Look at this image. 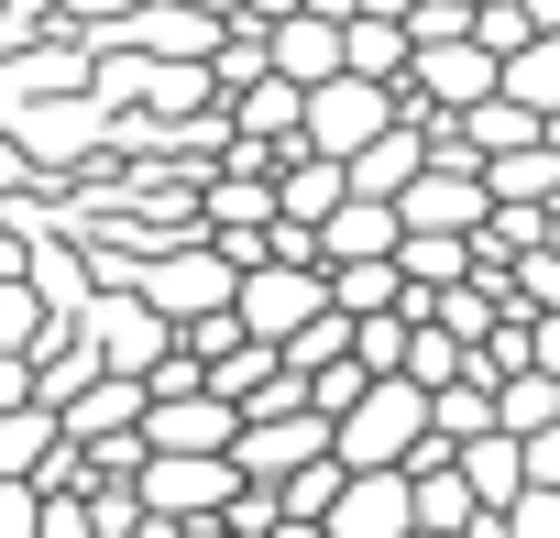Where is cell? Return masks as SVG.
Instances as JSON below:
<instances>
[{
    "mask_svg": "<svg viewBox=\"0 0 560 538\" xmlns=\"http://www.w3.org/2000/svg\"><path fill=\"white\" fill-rule=\"evenodd\" d=\"M516 451H527V483H560V418H549V429H527Z\"/></svg>",
    "mask_w": 560,
    "mask_h": 538,
    "instance_id": "cell-25",
    "label": "cell"
},
{
    "mask_svg": "<svg viewBox=\"0 0 560 538\" xmlns=\"http://www.w3.org/2000/svg\"><path fill=\"white\" fill-rule=\"evenodd\" d=\"M396 121H407V100H396L385 78H352V67H341V78H319V89H308L298 143H308V154H330V165H352V154H363L374 132H396Z\"/></svg>",
    "mask_w": 560,
    "mask_h": 538,
    "instance_id": "cell-3",
    "label": "cell"
},
{
    "mask_svg": "<svg viewBox=\"0 0 560 538\" xmlns=\"http://www.w3.org/2000/svg\"><path fill=\"white\" fill-rule=\"evenodd\" d=\"M418 165H429V132H418V110H407V121H396V132H374V143H363V154H352L341 176H352L363 198H396V187H407Z\"/></svg>",
    "mask_w": 560,
    "mask_h": 538,
    "instance_id": "cell-17",
    "label": "cell"
},
{
    "mask_svg": "<svg viewBox=\"0 0 560 538\" xmlns=\"http://www.w3.org/2000/svg\"><path fill=\"white\" fill-rule=\"evenodd\" d=\"M494 527L505 538H560V483H527L516 505H494Z\"/></svg>",
    "mask_w": 560,
    "mask_h": 538,
    "instance_id": "cell-22",
    "label": "cell"
},
{
    "mask_svg": "<svg viewBox=\"0 0 560 538\" xmlns=\"http://www.w3.org/2000/svg\"><path fill=\"white\" fill-rule=\"evenodd\" d=\"M0 538H45V483H12V472H0Z\"/></svg>",
    "mask_w": 560,
    "mask_h": 538,
    "instance_id": "cell-23",
    "label": "cell"
},
{
    "mask_svg": "<svg viewBox=\"0 0 560 538\" xmlns=\"http://www.w3.org/2000/svg\"><path fill=\"white\" fill-rule=\"evenodd\" d=\"M132 494H143L154 516H187V527H209V516H231L242 472H231V451H143V461H132Z\"/></svg>",
    "mask_w": 560,
    "mask_h": 538,
    "instance_id": "cell-5",
    "label": "cell"
},
{
    "mask_svg": "<svg viewBox=\"0 0 560 538\" xmlns=\"http://www.w3.org/2000/svg\"><path fill=\"white\" fill-rule=\"evenodd\" d=\"M407 538H472V527H407Z\"/></svg>",
    "mask_w": 560,
    "mask_h": 538,
    "instance_id": "cell-28",
    "label": "cell"
},
{
    "mask_svg": "<svg viewBox=\"0 0 560 538\" xmlns=\"http://www.w3.org/2000/svg\"><path fill=\"white\" fill-rule=\"evenodd\" d=\"M319 308H330V264H298V253H253L242 286H231V319H242L253 341H275V352H287Z\"/></svg>",
    "mask_w": 560,
    "mask_h": 538,
    "instance_id": "cell-2",
    "label": "cell"
},
{
    "mask_svg": "<svg viewBox=\"0 0 560 538\" xmlns=\"http://www.w3.org/2000/svg\"><path fill=\"white\" fill-rule=\"evenodd\" d=\"M264 538H330V527H319V516H275Z\"/></svg>",
    "mask_w": 560,
    "mask_h": 538,
    "instance_id": "cell-27",
    "label": "cell"
},
{
    "mask_svg": "<svg viewBox=\"0 0 560 538\" xmlns=\"http://www.w3.org/2000/svg\"><path fill=\"white\" fill-rule=\"evenodd\" d=\"M242 440V407L220 385H187V396H143V451H231Z\"/></svg>",
    "mask_w": 560,
    "mask_h": 538,
    "instance_id": "cell-9",
    "label": "cell"
},
{
    "mask_svg": "<svg viewBox=\"0 0 560 538\" xmlns=\"http://www.w3.org/2000/svg\"><path fill=\"white\" fill-rule=\"evenodd\" d=\"M494 89H505V100H527V110L549 121V110H560V23H549V34H527V45L505 56V78H494Z\"/></svg>",
    "mask_w": 560,
    "mask_h": 538,
    "instance_id": "cell-19",
    "label": "cell"
},
{
    "mask_svg": "<svg viewBox=\"0 0 560 538\" xmlns=\"http://www.w3.org/2000/svg\"><path fill=\"white\" fill-rule=\"evenodd\" d=\"M396 231H407V220H396V198H363V187H352V198L319 220V264H363V253H396Z\"/></svg>",
    "mask_w": 560,
    "mask_h": 538,
    "instance_id": "cell-13",
    "label": "cell"
},
{
    "mask_svg": "<svg viewBox=\"0 0 560 538\" xmlns=\"http://www.w3.org/2000/svg\"><path fill=\"white\" fill-rule=\"evenodd\" d=\"M298 110H308V89L298 78H242V100H231V143H298Z\"/></svg>",
    "mask_w": 560,
    "mask_h": 538,
    "instance_id": "cell-14",
    "label": "cell"
},
{
    "mask_svg": "<svg viewBox=\"0 0 560 538\" xmlns=\"http://www.w3.org/2000/svg\"><path fill=\"white\" fill-rule=\"evenodd\" d=\"M451 461H462L472 505H516V494H527V451H516V429H483V440H451Z\"/></svg>",
    "mask_w": 560,
    "mask_h": 538,
    "instance_id": "cell-15",
    "label": "cell"
},
{
    "mask_svg": "<svg viewBox=\"0 0 560 538\" xmlns=\"http://www.w3.org/2000/svg\"><path fill=\"white\" fill-rule=\"evenodd\" d=\"M231 220L264 231V220H275V187H264V176H209V231H231Z\"/></svg>",
    "mask_w": 560,
    "mask_h": 538,
    "instance_id": "cell-21",
    "label": "cell"
},
{
    "mask_svg": "<svg viewBox=\"0 0 560 538\" xmlns=\"http://www.w3.org/2000/svg\"><path fill=\"white\" fill-rule=\"evenodd\" d=\"M121 286H143V308H165V319H209V308H231V286H242V253L220 242H176V253H154L143 276H121Z\"/></svg>",
    "mask_w": 560,
    "mask_h": 538,
    "instance_id": "cell-6",
    "label": "cell"
},
{
    "mask_svg": "<svg viewBox=\"0 0 560 538\" xmlns=\"http://www.w3.org/2000/svg\"><path fill=\"white\" fill-rule=\"evenodd\" d=\"M462 12H483V0H462Z\"/></svg>",
    "mask_w": 560,
    "mask_h": 538,
    "instance_id": "cell-30",
    "label": "cell"
},
{
    "mask_svg": "<svg viewBox=\"0 0 560 538\" xmlns=\"http://www.w3.org/2000/svg\"><path fill=\"white\" fill-rule=\"evenodd\" d=\"M0 176H23V154H12V143H0Z\"/></svg>",
    "mask_w": 560,
    "mask_h": 538,
    "instance_id": "cell-29",
    "label": "cell"
},
{
    "mask_svg": "<svg viewBox=\"0 0 560 538\" xmlns=\"http://www.w3.org/2000/svg\"><path fill=\"white\" fill-rule=\"evenodd\" d=\"M407 56H418V45H407V23H396V12H374V0L341 23V67H352V78H385V89H396V78H407Z\"/></svg>",
    "mask_w": 560,
    "mask_h": 538,
    "instance_id": "cell-16",
    "label": "cell"
},
{
    "mask_svg": "<svg viewBox=\"0 0 560 538\" xmlns=\"http://www.w3.org/2000/svg\"><path fill=\"white\" fill-rule=\"evenodd\" d=\"M78 330H89L100 374H132V385H154V363L176 352V319H165V308H143V286H110V297H89V308H78Z\"/></svg>",
    "mask_w": 560,
    "mask_h": 538,
    "instance_id": "cell-4",
    "label": "cell"
},
{
    "mask_svg": "<svg viewBox=\"0 0 560 538\" xmlns=\"http://www.w3.org/2000/svg\"><path fill=\"white\" fill-rule=\"evenodd\" d=\"M418 440H429V385H418V374H374V385L330 418L341 472H407V461H418Z\"/></svg>",
    "mask_w": 560,
    "mask_h": 538,
    "instance_id": "cell-1",
    "label": "cell"
},
{
    "mask_svg": "<svg viewBox=\"0 0 560 538\" xmlns=\"http://www.w3.org/2000/svg\"><path fill=\"white\" fill-rule=\"evenodd\" d=\"M56 429L78 440V451H100V440H121V429H143V385L132 374H89L67 407H56Z\"/></svg>",
    "mask_w": 560,
    "mask_h": 538,
    "instance_id": "cell-11",
    "label": "cell"
},
{
    "mask_svg": "<svg viewBox=\"0 0 560 538\" xmlns=\"http://www.w3.org/2000/svg\"><path fill=\"white\" fill-rule=\"evenodd\" d=\"M319 451H330V418H319V407L242 418V440H231V472H242V483H287V472H308Z\"/></svg>",
    "mask_w": 560,
    "mask_h": 538,
    "instance_id": "cell-8",
    "label": "cell"
},
{
    "mask_svg": "<svg viewBox=\"0 0 560 538\" xmlns=\"http://www.w3.org/2000/svg\"><path fill=\"white\" fill-rule=\"evenodd\" d=\"M516 276H527V286H516L527 308H560V264H549V253H527V264H516Z\"/></svg>",
    "mask_w": 560,
    "mask_h": 538,
    "instance_id": "cell-26",
    "label": "cell"
},
{
    "mask_svg": "<svg viewBox=\"0 0 560 538\" xmlns=\"http://www.w3.org/2000/svg\"><path fill=\"white\" fill-rule=\"evenodd\" d=\"M23 330H34V286H23V276H0V352H12Z\"/></svg>",
    "mask_w": 560,
    "mask_h": 538,
    "instance_id": "cell-24",
    "label": "cell"
},
{
    "mask_svg": "<svg viewBox=\"0 0 560 538\" xmlns=\"http://www.w3.org/2000/svg\"><path fill=\"white\" fill-rule=\"evenodd\" d=\"M264 67H275V78H298V89L341 78V23H330V12H308V0L264 12Z\"/></svg>",
    "mask_w": 560,
    "mask_h": 538,
    "instance_id": "cell-10",
    "label": "cell"
},
{
    "mask_svg": "<svg viewBox=\"0 0 560 538\" xmlns=\"http://www.w3.org/2000/svg\"><path fill=\"white\" fill-rule=\"evenodd\" d=\"M330 308H341V319H374V308H407V276H396V253H363V264H330Z\"/></svg>",
    "mask_w": 560,
    "mask_h": 538,
    "instance_id": "cell-18",
    "label": "cell"
},
{
    "mask_svg": "<svg viewBox=\"0 0 560 538\" xmlns=\"http://www.w3.org/2000/svg\"><path fill=\"white\" fill-rule=\"evenodd\" d=\"M560 418V374H538V363H516V374H494V429H549Z\"/></svg>",
    "mask_w": 560,
    "mask_h": 538,
    "instance_id": "cell-20",
    "label": "cell"
},
{
    "mask_svg": "<svg viewBox=\"0 0 560 538\" xmlns=\"http://www.w3.org/2000/svg\"><path fill=\"white\" fill-rule=\"evenodd\" d=\"M483 209H494V187H483V165H462V154H429V165L396 187V220H407V231H483Z\"/></svg>",
    "mask_w": 560,
    "mask_h": 538,
    "instance_id": "cell-7",
    "label": "cell"
},
{
    "mask_svg": "<svg viewBox=\"0 0 560 538\" xmlns=\"http://www.w3.org/2000/svg\"><path fill=\"white\" fill-rule=\"evenodd\" d=\"M121 45H154V56L209 67V56H220V12H198V0H154V12H132V23H121Z\"/></svg>",
    "mask_w": 560,
    "mask_h": 538,
    "instance_id": "cell-12",
    "label": "cell"
}]
</instances>
